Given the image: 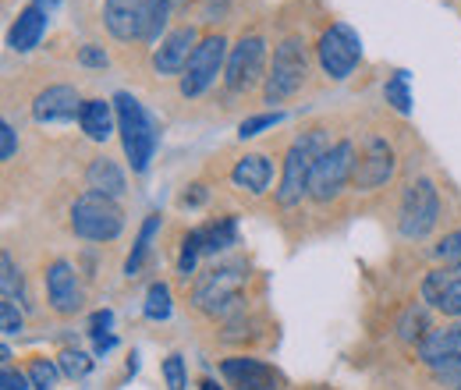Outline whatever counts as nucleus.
Here are the masks:
<instances>
[{"instance_id": "obj_1", "label": "nucleus", "mask_w": 461, "mask_h": 390, "mask_svg": "<svg viewBox=\"0 0 461 390\" xmlns=\"http://www.w3.org/2000/svg\"><path fill=\"white\" fill-rule=\"evenodd\" d=\"M114 113H117V132H121V146H124V157L135 174L149 168L153 153H157V142H160V132L153 124V117L146 113V107L131 96V93H117L114 96Z\"/></svg>"}, {"instance_id": "obj_2", "label": "nucleus", "mask_w": 461, "mask_h": 390, "mask_svg": "<svg viewBox=\"0 0 461 390\" xmlns=\"http://www.w3.org/2000/svg\"><path fill=\"white\" fill-rule=\"evenodd\" d=\"M327 135L320 128H309L302 132L294 142H291L288 157H285V174H281V188H277V206H298L302 195H309V174L316 168V160L323 157L327 150Z\"/></svg>"}, {"instance_id": "obj_3", "label": "nucleus", "mask_w": 461, "mask_h": 390, "mask_svg": "<svg viewBox=\"0 0 461 390\" xmlns=\"http://www.w3.org/2000/svg\"><path fill=\"white\" fill-rule=\"evenodd\" d=\"M245 280H249L245 263H221V267H213L199 277L195 291H192V302H195V309H203L210 316H228L230 309H238V302H241Z\"/></svg>"}, {"instance_id": "obj_4", "label": "nucleus", "mask_w": 461, "mask_h": 390, "mask_svg": "<svg viewBox=\"0 0 461 390\" xmlns=\"http://www.w3.org/2000/svg\"><path fill=\"white\" fill-rule=\"evenodd\" d=\"M124 227V213L117 199H107L100 192H82L71 206V231L86 241H114Z\"/></svg>"}, {"instance_id": "obj_5", "label": "nucleus", "mask_w": 461, "mask_h": 390, "mask_svg": "<svg viewBox=\"0 0 461 390\" xmlns=\"http://www.w3.org/2000/svg\"><path fill=\"white\" fill-rule=\"evenodd\" d=\"M305 75H309V57L298 36H288L285 43H277L274 50V64H270V75L263 82V100L267 104H285L291 100L302 86H305Z\"/></svg>"}, {"instance_id": "obj_6", "label": "nucleus", "mask_w": 461, "mask_h": 390, "mask_svg": "<svg viewBox=\"0 0 461 390\" xmlns=\"http://www.w3.org/2000/svg\"><path fill=\"white\" fill-rule=\"evenodd\" d=\"M355 142L341 139L334 146L323 150V157L316 160V168L309 174V199L312 203H330L338 199V192L351 181V170H355Z\"/></svg>"}, {"instance_id": "obj_7", "label": "nucleus", "mask_w": 461, "mask_h": 390, "mask_svg": "<svg viewBox=\"0 0 461 390\" xmlns=\"http://www.w3.org/2000/svg\"><path fill=\"white\" fill-rule=\"evenodd\" d=\"M440 221V192L429 177L408 181L402 199V234L404 238H426Z\"/></svg>"}, {"instance_id": "obj_8", "label": "nucleus", "mask_w": 461, "mask_h": 390, "mask_svg": "<svg viewBox=\"0 0 461 390\" xmlns=\"http://www.w3.org/2000/svg\"><path fill=\"white\" fill-rule=\"evenodd\" d=\"M224 68H228V40H224V36H206V40H199L195 54H192L185 75H181V96H185V100L203 96V93L217 82V75H221Z\"/></svg>"}, {"instance_id": "obj_9", "label": "nucleus", "mask_w": 461, "mask_h": 390, "mask_svg": "<svg viewBox=\"0 0 461 390\" xmlns=\"http://www.w3.org/2000/svg\"><path fill=\"white\" fill-rule=\"evenodd\" d=\"M316 57H320V68H323L334 82H341V78H348V75L355 71V64L362 60V40H358V32H355L348 22H334V25L320 36Z\"/></svg>"}, {"instance_id": "obj_10", "label": "nucleus", "mask_w": 461, "mask_h": 390, "mask_svg": "<svg viewBox=\"0 0 461 390\" xmlns=\"http://www.w3.org/2000/svg\"><path fill=\"white\" fill-rule=\"evenodd\" d=\"M263 64H267V40L256 36V32L241 36L228 50V68H224V78H228L230 93L252 89L263 78Z\"/></svg>"}, {"instance_id": "obj_11", "label": "nucleus", "mask_w": 461, "mask_h": 390, "mask_svg": "<svg viewBox=\"0 0 461 390\" xmlns=\"http://www.w3.org/2000/svg\"><path fill=\"white\" fill-rule=\"evenodd\" d=\"M391 174H394V150H391V142L380 139V135L366 139V146H362L358 157H355L351 185L362 188V192H373V188L387 185Z\"/></svg>"}, {"instance_id": "obj_12", "label": "nucleus", "mask_w": 461, "mask_h": 390, "mask_svg": "<svg viewBox=\"0 0 461 390\" xmlns=\"http://www.w3.org/2000/svg\"><path fill=\"white\" fill-rule=\"evenodd\" d=\"M221 373L230 387L238 390H285V376L259 362V358H249V355H234V358H224L221 362Z\"/></svg>"}, {"instance_id": "obj_13", "label": "nucleus", "mask_w": 461, "mask_h": 390, "mask_svg": "<svg viewBox=\"0 0 461 390\" xmlns=\"http://www.w3.org/2000/svg\"><path fill=\"white\" fill-rule=\"evenodd\" d=\"M195 47H199V32H195V25H177L171 29L164 40H160V47L153 50V68H157V75H185V68H188V60L195 54Z\"/></svg>"}, {"instance_id": "obj_14", "label": "nucleus", "mask_w": 461, "mask_h": 390, "mask_svg": "<svg viewBox=\"0 0 461 390\" xmlns=\"http://www.w3.org/2000/svg\"><path fill=\"white\" fill-rule=\"evenodd\" d=\"M82 104L86 100H78L75 86H64V82L60 86H47L36 96V104H32V117L40 124H64V121H75L82 113Z\"/></svg>"}, {"instance_id": "obj_15", "label": "nucleus", "mask_w": 461, "mask_h": 390, "mask_svg": "<svg viewBox=\"0 0 461 390\" xmlns=\"http://www.w3.org/2000/svg\"><path fill=\"white\" fill-rule=\"evenodd\" d=\"M47 302L58 316H75L82 309V287H78L71 263L58 259L47 267Z\"/></svg>"}, {"instance_id": "obj_16", "label": "nucleus", "mask_w": 461, "mask_h": 390, "mask_svg": "<svg viewBox=\"0 0 461 390\" xmlns=\"http://www.w3.org/2000/svg\"><path fill=\"white\" fill-rule=\"evenodd\" d=\"M104 25L121 43H142V0H104Z\"/></svg>"}, {"instance_id": "obj_17", "label": "nucleus", "mask_w": 461, "mask_h": 390, "mask_svg": "<svg viewBox=\"0 0 461 390\" xmlns=\"http://www.w3.org/2000/svg\"><path fill=\"white\" fill-rule=\"evenodd\" d=\"M47 14H50V11L36 7V4L22 7L18 18H14V25H11V32H7V47H11L14 54H29L32 47H40V40H43V32H47Z\"/></svg>"}, {"instance_id": "obj_18", "label": "nucleus", "mask_w": 461, "mask_h": 390, "mask_svg": "<svg viewBox=\"0 0 461 390\" xmlns=\"http://www.w3.org/2000/svg\"><path fill=\"white\" fill-rule=\"evenodd\" d=\"M230 181L238 188H245L249 195H263L270 188V181H274V164H270L267 153H245L230 170Z\"/></svg>"}, {"instance_id": "obj_19", "label": "nucleus", "mask_w": 461, "mask_h": 390, "mask_svg": "<svg viewBox=\"0 0 461 390\" xmlns=\"http://www.w3.org/2000/svg\"><path fill=\"white\" fill-rule=\"evenodd\" d=\"M86 185H89V192H100L107 199H121L124 195V170L117 168L111 157H96L86 168Z\"/></svg>"}, {"instance_id": "obj_20", "label": "nucleus", "mask_w": 461, "mask_h": 390, "mask_svg": "<svg viewBox=\"0 0 461 390\" xmlns=\"http://www.w3.org/2000/svg\"><path fill=\"white\" fill-rule=\"evenodd\" d=\"M455 351H461V323L429 331V334L419 340V358L429 362V366H437L440 358H447V355H455Z\"/></svg>"}, {"instance_id": "obj_21", "label": "nucleus", "mask_w": 461, "mask_h": 390, "mask_svg": "<svg viewBox=\"0 0 461 390\" xmlns=\"http://www.w3.org/2000/svg\"><path fill=\"white\" fill-rule=\"evenodd\" d=\"M78 124L82 132L93 139V142H104L111 132H114V111L107 100H86L82 104V113H78Z\"/></svg>"}, {"instance_id": "obj_22", "label": "nucleus", "mask_w": 461, "mask_h": 390, "mask_svg": "<svg viewBox=\"0 0 461 390\" xmlns=\"http://www.w3.org/2000/svg\"><path fill=\"white\" fill-rule=\"evenodd\" d=\"M171 22V0H142V43H160Z\"/></svg>"}, {"instance_id": "obj_23", "label": "nucleus", "mask_w": 461, "mask_h": 390, "mask_svg": "<svg viewBox=\"0 0 461 390\" xmlns=\"http://www.w3.org/2000/svg\"><path fill=\"white\" fill-rule=\"evenodd\" d=\"M157 231H160V213H149V217H146V223L139 227V238H135L131 256H128V263H124V274H128V277H135V274L142 270V263H146V256H149V249H153Z\"/></svg>"}, {"instance_id": "obj_24", "label": "nucleus", "mask_w": 461, "mask_h": 390, "mask_svg": "<svg viewBox=\"0 0 461 390\" xmlns=\"http://www.w3.org/2000/svg\"><path fill=\"white\" fill-rule=\"evenodd\" d=\"M203 241H206V256L228 252L230 245H238V221L234 217H217L213 223L203 227Z\"/></svg>"}, {"instance_id": "obj_25", "label": "nucleus", "mask_w": 461, "mask_h": 390, "mask_svg": "<svg viewBox=\"0 0 461 390\" xmlns=\"http://www.w3.org/2000/svg\"><path fill=\"white\" fill-rule=\"evenodd\" d=\"M408 71L398 68L391 78H387V86H384V100L394 107L398 113H411V93H408Z\"/></svg>"}, {"instance_id": "obj_26", "label": "nucleus", "mask_w": 461, "mask_h": 390, "mask_svg": "<svg viewBox=\"0 0 461 390\" xmlns=\"http://www.w3.org/2000/svg\"><path fill=\"white\" fill-rule=\"evenodd\" d=\"M199 256H206L203 227H195V231H188V234H185V241H181V259H177V274H181V277L195 274V259H199Z\"/></svg>"}, {"instance_id": "obj_27", "label": "nucleus", "mask_w": 461, "mask_h": 390, "mask_svg": "<svg viewBox=\"0 0 461 390\" xmlns=\"http://www.w3.org/2000/svg\"><path fill=\"white\" fill-rule=\"evenodd\" d=\"M142 313H146V320H167V316H171V287H167V284H160V280H157V284H149Z\"/></svg>"}, {"instance_id": "obj_28", "label": "nucleus", "mask_w": 461, "mask_h": 390, "mask_svg": "<svg viewBox=\"0 0 461 390\" xmlns=\"http://www.w3.org/2000/svg\"><path fill=\"white\" fill-rule=\"evenodd\" d=\"M0 291H4V298L22 302V274H18L14 259H11V252L0 256Z\"/></svg>"}, {"instance_id": "obj_29", "label": "nucleus", "mask_w": 461, "mask_h": 390, "mask_svg": "<svg viewBox=\"0 0 461 390\" xmlns=\"http://www.w3.org/2000/svg\"><path fill=\"white\" fill-rule=\"evenodd\" d=\"M281 121H285V113H281V111L252 113V117H245V121H241V128H238V135H241V139H256V135H263V132H270V128H277Z\"/></svg>"}, {"instance_id": "obj_30", "label": "nucleus", "mask_w": 461, "mask_h": 390, "mask_svg": "<svg viewBox=\"0 0 461 390\" xmlns=\"http://www.w3.org/2000/svg\"><path fill=\"white\" fill-rule=\"evenodd\" d=\"M58 366H60V373H64L68 380H82V376H89L93 358H89L86 351H60Z\"/></svg>"}, {"instance_id": "obj_31", "label": "nucleus", "mask_w": 461, "mask_h": 390, "mask_svg": "<svg viewBox=\"0 0 461 390\" xmlns=\"http://www.w3.org/2000/svg\"><path fill=\"white\" fill-rule=\"evenodd\" d=\"M58 369L60 366L47 362V358H32V362H29V384H32L36 390H54V384H58Z\"/></svg>"}, {"instance_id": "obj_32", "label": "nucleus", "mask_w": 461, "mask_h": 390, "mask_svg": "<svg viewBox=\"0 0 461 390\" xmlns=\"http://www.w3.org/2000/svg\"><path fill=\"white\" fill-rule=\"evenodd\" d=\"M437 256L444 259V267H447L455 277H461V231H451V234L437 245Z\"/></svg>"}, {"instance_id": "obj_33", "label": "nucleus", "mask_w": 461, "mask_h": 390, "mask_svg": "<svg viewBox=\"0 0 461 390\" xmlns=\"http://www.w3.org/2000/svg\"><path fill=\"white\" fill-rule=\"evenodd\" d=\"M22 327H25V316H22L18 302L0 298V331H4V334H18Z\"/></svg>"}, {"instance_id": "obj_34", "label": "nucleus", "mask_w": 461, "mask_h": 390, "mask_svg": "<svg viewBox=\"0 0 461 390\" xmlns=\"http://www.w3.org/2000/svg\"><path fill=\"white\" fill-rule=\"evenodd\" d=\"M433 373H437V380H440V384L461 387V351L447 355V358H440V362L433 366Z\"/></svg>"}, {"instance_id": "obj_35", "label": "nucleus", "mask_w": 461, "mask_h": 390, "mask_svg": "<svg viewBox=\"0 0 461 390\" xmlns=\"http://www.w3.org/2000/svg\"><path fill=\"white\" fill-rule=\"evenodd\" d=\"M437 309L444 316H461V277H451V284L444 287V295L437 302Z\"/></svg>"}, {"instance_id": "obj_36", "label": "nucleus", "mask_w": 461, "mask_h": 390, "mask_svg": "<svg viewBox=\"0 0 461 390\" xmlns=\"http://www.w3.org/2000/svg\"><path fill=\"white\" fill-rule=\"evenodd\" d=\"M426 334H429V327H426V320H422V309H411L402 323V337L404 340H422Z\"/></svg>"}, {"instance_id": "obj_37", "label": "nucleus", "mask_w": 461, "mask_h": 390, "mask_svg": "<svg viewBox=\"0 0 461 390\" xmlns=\"http://www.w3.org/2000/svg\"><path fill=\"white\" fill-rule=\"evenodd\" d=\"M164 380L171 390H185V366H181V355H167L164 358Z\"/></svg>"}, {"instance_id": "obj_38", "label": "nucleus", "mask_w": 461, "mask_h": 390, "mask_svg": "<svg viewBox=\"0 0 461 390\" xmlns=\"http://www.w3.org/2000/svg\"><path fill=\"white\" fill-rule=\"evenodd\" d=\"M14 153H18V135H14V124L4 121L0 124V157L4 160H14Z\"/></svg>"}, {"instance_id": "obj_39", "label": "nucleus", "mask_w": 461, "mask_h": 390, "mask_svg": "<svg viewBox=\"0 0 461 390\" xmlns=\"http://www.w3.org/2000/svg\"><path fill=\"white\" fill-rule=\"evenodd\" d=\"M78 64H82V68H107V54H104V47L86 43V47L78 50Z\"/></svg>"}, {"instance_id": "obj_40", "label": "nucleus", "mask_w": 461, "mask_h": 390, "mask_svg": "<svg viewBox=\"0 0 461 390\" xmlns=\"http://www.w3.org/2000/svg\"><path fill=\"white\" fill-rule=\"evenodd\" d=\"M0 387L4 390H29V376L25 373H18L11 362L4 366V373H0Z\"/></svg>"}, {"instance_id": "obj_41", "label": "nucleus", "mask_w": 461, "mask_h": 390, "mask_svg": "<svg viewBox=\"0 0 461 390\" xmlns=\"http://www.w3.org/2000/svg\"><path fill=\"white\" fill-rule=\"evenodd\" d=\"M206 195H210V192H206L203 185H192L188 192H181V199H177V203H181V206H203V203H206Z\"/></svg>"}, {"instance_id": "obj_42", "label": "nucleus", "mask_w": 461, "mask_h": 390, "mask_svg": "<svg viewBox=\"0 0 461 390\" xmlns=\"http://www.w3.org/2000/svg\"><path fill=\"white\" fill-rule=\"evenodd\" d=\"M111 323H114V316H111L107 309L93 313V323H89V327H93V337H104V334H107V327H111Z\"/></svg>"}, {"instance_id": "obj_43", "label": "nucleus", "mask_w": 461, "mask_h": 390, "mask_svg": "<svg viewBox=\"0 0 461 390\" xmlns=\"http://www.w3.org/2000/svg\"><path fill=\"white\" fill-rule=\"evenodd\" d=\"M32 4H36V7H43V11H54L60 0H32Z\"/></svg>"}, {"instance_id": "obj_44", "label": "nucleus", "mask_w": 461, "mask_h": 390, "mask_svg": "<svg viewBox=\"0 0 461 390\" xmlns=\"http://www.w3.org/2000/svg\"><path fill=\"white\" fill-rule=\"evenodd\" d=\"M199 390H221V387H217L213 380H203V384H199Z\"/></svg>"}, {"instance_id": "obj_45", "label": "nucleus", "mask_w": 461, "mask_h": 390, "mask_svg": "<svg viewBox=\"0 0 461 390\" xmlns=\"http://www.w3.org/2000/svg\"><path fill=\"white\" fill-rule=\"evenodd\" d=\"M455 390H461V387H455Z\"/></svg>"}]
</instances>
